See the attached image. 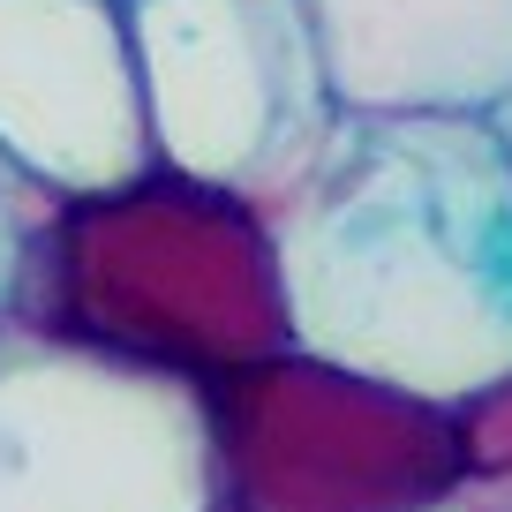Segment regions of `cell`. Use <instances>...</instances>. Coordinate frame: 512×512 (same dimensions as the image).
Wrapping results in <instances>:
<instances>
[{"instance_id":"obj_1","label":"cell","mask_w":512,"mask_h":512,"mask_svg":"<svg viewBox=\"0 0 512 512\" xmlns=\"http://www.w3.org/2000/svg\"><path fill=\"white\" fill-rule=\"evenodd\" d=\"M264 219L302 354L437 407L512 377V144L490 113H339Z\"/></svg>"},{"instance_id":"obj_2","label":"cell","mask_w":512,"mask_h":512,"mask_svg":"<svg viewBox=\"0 0 512 512\" xmlns=\"http://www.w3.org/2000/svg\"><path fill=\"white\" fill-rule=\"evenodd\" d=\"M16 324L189 392L294 347L272 219L166 166L53 196L23 256Z\"/></svg>"},{"instance_id":"obj_3","label":"cell","mask_w":512,"mask_h":512,"mask_svg":"<svg viewBox=\"0 0 512 512\" xmlns=\"http://www.w3.org/2000/svg\"><path fill=\"white\" fill-rule=\"evenodd\" d=\"M204 512H452L460 407L324 354H272L196 392Z\"/></svg>"},{"instance_id":"obj_4","label":"cell","mask_w":512,"mask_h":512,"mask_svg":"<svg viewBox=\"0 0 512 512\" xmlns=\"http://www.w3.org/2000/svg\"><path fill=\"white\" fill-rule=\"evenodd\" d=\"M151 159L272 211L339 128L302 0H121Z\"/></svg>"},{"instance_id":"obj_5","label":"cell","mask_w":512,"mask_h":512,"mask_svg":"<svg viewBox=\"0 0 512 512\" xmlns=\"http://www.w3.org/2000/svg\"><path fill=\"white\" fill-rule=\"evenodd\" d=\"M0 512H204L196 392L8 324Z\"/></svg>"},{"instance_id":"obj_6","label":"cell","mask_w":512,"mask_h":512,"mask_svg":"<svg viewBox=\"0 0 512 512\" xmlns=\"http://www.w3.org/2000/svg\"><path fill=\"white\" fill-rule=\"evenodd\" d=\"M0 159L46 196L159 166L121 0H0Z\"/></svg>"},{"instance_id":"obj_7","label":"cell","mask_w":512,"mask_h":512,"mask_svg":"<svg viewBox=\"0 0 512 512\" xmlns=\"http://www.w3.org/2000/svg\"><path fill=\"white\" fill-rule=\"evenodd\" d=\"M347 113H505L512 0H302Z\"/></svg>"},{"instance_id":"obj_8","label":"cell","mask_w":512,"mask_h":512,"mask_svg":"<svg viewBox=\"0 0 512 512\" xmlns=\"http://www.w3.org/2000/svg\"><path fill=\"white\" fill-rule=\"evenodd\" d=\"M460 452L467 490L452 512H512V377L460 407Z\"/></svg>"},{"instance_id":"obj_9","label":"cell","mask_w":512,"mask_h":512,"mask_svg":"<svg viewBox=\"0 0 512 512\" xmlns=\"http://www.w3.org/2000/svg\"><path fill=\"white\" fill-rule=\"evenodd\" d=\"M46 189L16 174V166L0 159V332L16 324V287H23V256H31V234L46 226Z\"/></svg>"},{"instance_id":"obj_10","label":"cell","mask_w":512,"mask_h":512,"mask_svg":"<svg viewBox=\"0 0 512 512\" xmlns=\"http://www.w3.org/2000/svg\"><path fill=\"white\" fill-rule=\"evenodd\" d=\"M490 121H497V128H505V144H512V106H505V113H490Z\"/></svg>"}]
</instances>
